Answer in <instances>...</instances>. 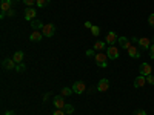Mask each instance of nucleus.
<instances>
[{
  "label": "nucleus",
  "instance_id": "nucleus-4",
  "mask_svg": "<svg viewBox=\"0 0 154 115\" xmlns=\"http://www.w3.org/2000/svg\"><path fill=\"white\" fill-rule=\"evenodd\" d=\"M133 42L139 43L140 48H143V49H149L151 48V42H149V38L143 37V38H137V37H133Z\"/></svg>",
  "mask_w": 154,
  "mask_h": 115
},
{
  "label": "nucleus",
  "instance_id": "nucleus-1",
  "mask_svg": "<svg viewBox=\"0 0 154 115\" xmlns=\"http://www.w3.org/2000/svg\"><path fill=\"white\" fill-rule=\"evenodd\" d=\"M94 60H96V65L100 66V68H106L108 66V55L106 54L99 52V54L94 55Z\"/></svg>",
  "mask_w": 154,
  "mask_h": 115
},
{
  "label": "nucleus",
  "instance_id": "nucleus-7",
  "mask_svg": "<svg viewBox=\"0 0 154 115\" xmlns=\"http://www.w3.org/2000/svg\"><path fill=\"white\" fill-rule=\"evenodd\" d=\"M139 71H140V75L148 77V75H151V71H152V68H151V65H149V63H142V65H140V68H139Z\"/></svg>",
  "mask_w": 154,
  "mask_h": 115
},
{
  "label": "nucleus",
  "instance_id": "nucleus-30",
  "mask_svg": "<svg viewBox=\"0 0 154 115\" xmlns=\"http://www.w3.org/2000/svg\"><path fill=\"white\" fill-rule=\"evenodd\" d=\"M134 115H146V112H145V111H140V109H139V111H136V112H134Z\"/></svg>",
  "mask_w": 154,
  "mask_h": 115
},
{
  "label": "nucleus",
  "instance_id": "nucleus-23",
  "mask_svg": "<svg viewBox=\"0 0 154 115\" xmlns=\"http://www.w3.org/2000/svg\"><path fill=\"white\" fill-rule=\"evenodd\" d=\"M91 34L97 37V35L100 34V28H99V26H96V25H93V26H91Z\"/></svg>",
  "mask_w": 154,
  "mask_h": 115
},
{
  "label": "nucleus",
  "instance_id": "nucleus-21",
  "mask_svg": "<svg viewBox=\"0 0 154 115\" xmlns=\"http://www.w3.org/2000/svg\"><path fill=\"white\" fill-rule=\"evenodd\" d=\"M48 3H49V0H35V5L38 8H45Z\"/></svg>",
  "mask_w": 154,
  "mask_h": 115
},
{
  "label": "nucleus",
  "instance_id": "nucleus-24",
  "mask_svg": "<svg viewBox=\"0 0 154 115\" xmlns=\"http://www.w3.org/2000/svg\"><path fill=\"white\" fill-rule=\"evenodd\" d=\"M22 2H23L25 5H26L28 8H32V6H34V3H35V0H22Z\"/></svg>",
  "mask_w": 154,
  "mask_h": 115
},
{
  "label": "nucleus",
  "instance_id": "nucleus-33",
  "mask_svg": "<svg viewBox=\"0 0 154 115\" xmlns=\"http://www.w3.org/2000/svg\"><path fill=\"white\" fill-rule=\"evenodd\" d=\"M152 42H154V37H152Z\"/></svg>",
  "mask_w": 154,
  "mask_h": 115
},
{
  "label": "nucleus",
  "instance_id": "nucleus-25",
  "mask_svg": "<svg viewBox=\"0 0 154 115\" xmlns=\"http://www.w3.org/2000/svg\"><path fill=\"white\" fill-rule=\"evenodd\" d=\"M16 71H17V72H23V71H25V65H23V63H17Z\"/></svg>",
  "mask_w": 154,
  "mask_h": 115
},
{
  "label": "nucleus",
  "instance_id": "nucleus-29",
  "mask_svg": "<svg viewBox=\"0 0 154 115\" xmlns=\"http://www.w3.org/2000/svg\"><path fill=\"white\" fill-rule=\"evenodd\" d=\"M149 57L151 58H154V43L151 45V48H149Z\"/></svg>",
  "mask_w": 154,
  "mask_h": 115
},
{
  "label": "nucleus",
  "instance_id": "nucleus-27",
  "mask_svg": "<svg viewBox=\"0 0 154 115\" xmlns=\"http://www.w3.org/2000/svg\"><path fill=\"white\" fill-rule=\"evenodd\" d=\"M146 83H149V84H154V75H152V74L146 77Z\"/></svg>",
  "mask_w": 154,
  "mask_h": 115
},
{
  "label": "nucleus",
  "instance_id": "nucleus-16",
  "mask_svg": "<svg viewBox=\"0 0 154 115\" xmlns=\"http://www.w3.org/2000/svg\"><path fill=\"white\" fill-rule=\"evenodd\" d=\"M145 83H146V77L139 75L137 78L134 80V87H142V86H145Z\"/></svg>",
  "mask_w": 154,
  "mask_h": 115
},
{
  "label": "nucleus",
  "instance_id": "nucleus-9",
  "mask_svg": "<svg viewBox=\"0 0 154 115\" xmlns=\"http://www.w3.org/2000/svg\"><path fill=\"white\" fill-rule=\"evenodd\" d=\"M85 89H86V86H85L83 81H75V83L72 84V91H74V94H83V92H85Z\"/></svg>",
  "mask_w": 154,
  "mask_h": 115
},
{
  "label": "nucleus",
  "instance_id": "nucleus-8",
  "mask_svg": "<svg viewBox=\"0 0 154 115\" xmlns=\"http://www.w3.org/2000/svg\"><path fill=\"white\" fill-rule=\"evenodd\" d=\"M109 89V81H108V78H102L99 83H97V91L99 92H106Z\"/></svg>",
  "mask_w": 154,
  "mask_h": 115
},
{
  "label": "nucleus",
  "instance_id": "nucleus-13",
  "mask_svg": "<svg viewBox=\"0 0 154 115\" xmlns=\"http://www.w3.org/2000/svg\"><path fill=\"white\" fill-rule=\"evenodd\" d=\"M42 38H43L42 31H32V34L29 35V40H31V42H40Z\"/></svg>",
  "mask_w": 154,
  "mask_h": 115
},
{
  "label": "nucleus",
  "instance_id": "nucleus-19",
  "mask_svg": "<svg viewBox=\"0 0 154 115\" xmlns=\"http://www.w3.org/2000/svg\"><path fill=\"white\" fill-rule=\"evenodd\" d=\"M105 46H106V42H96L94 46H93V49H94V51H99V52H100V51L105 49Z\"/></svg>",
  "mask_w": 154,
  "mask_h": 115
},
{
  "label": "nucleus",
  "instance_id": "nucleus-2",
  "mask_svg": "<svg viewBox=\"0 0 154 115\" xmlns=\"http://www.w3.org/2000/svg\"><path fill=\"white\" fill-rule=\"evenodd\" d=\"M42 34L46 35V37H53L56 34V25L54 23H46L42 28Z\"/></svg>",
  "mask_w": 154,
  "mask_h": 115
},
{
  "label": "nucleus",
  "instance_id": "nucleus-15",
  "mask_svg": "<svg viewBox=\"0 0 154 115\" xmlns=\"http://www.w3.org/2000/svg\"><path fill=\"white\" fill-rule=\"evenodd\" d=\"M117 43L120 45V48H123V49H128L131 46V42L128 40L126 37H119V40H117Z\"/></svg>",
  "mask_w": 154,
  "mask_h": 115
},
{
  "label": "nucleus",
  "instance_id": "nucleus-10",
  "mask_svg": "<svg viewBox=\"0 0 154 115\" xmlns=\"http://www.w3.org/2000/svg\"><path fill=\"white\" fill-rule=\"evenodd\" d=\"M53 103L57 109H63L65 108V100H63V95H56L54 100H53Z\"/></svg>",
  "mask_w": 154,
  "mask_h": 115
},
{
  "label": "nucleus",
  "instance_id": "nucleus-32",
  "mask_svg": "<svg viewBox=\"0 0 154 115\" xmlns=\"http://www.w3.org/2000/svg\"><path fill=\"white\" fill-rule=\"evenodd\" d=\"M85 26H86L88 29H91V26H93V25H91V22H85Z\"/></svg>",
  "mask_w": 154,
  "mask_h": 115
},
{
  "label": "nucleus",
  "instance_id": "nucleus-11",
  "mask_svg": "<svg viewBox=\"0 0 154 115\" xmlns=\"http://www.w3.org/2000/svg\"><path fill=\"white\" fill-rule=\"evenodd\" d=\"M126 52H128V55L133 57V58H139L140 57V51L137 49V46H133V45L126 49Z\"/></svg>",
  "mask_w": 154,
  "mask_h": 115
},
{
  "label": "nucleus",
  "instance_id": "nucleus-26",
  "mask_svg": "<svg viewBox=\"0 0 154 115\" xmlns=\"http://www.w3.org/2000/svg\"><path fill=\"white\" fill-rule=\"evenodd\" d=\"M53 115H66V114H65V111H63V109H56L53 112Z\"/></svg>",
  "mask_w": 154,
  "mask_h": 115
},
{
  "label": "nucleus",
  "instance_id": "nucleus-31",
  "mask_svg": "<svg viewBox=\"0 0 154 115\" xmlns=\"http://www.w3.org/2000/svg\"><path fill=\"white\" fill-rule=\"evenodd\" d=\"M5 115H17V114H16L14 111H6V112H5Z\"/></svg>",
  "mask_w": 154,
  "mask_h": 115
},
{
  "label": "nucleus",
  "instance_id": "nucleus-22",
  "mask_svg": "<svg viewBox=\"0 0 154 115\" xmlns=\"http://www.w3.org/2000/svg\"><path fill=\"white\" fill-rule=\"evenodd\" d=\"M63 111H65V114H66V115H69V114H72V112H74V106H72V105H65Z\"/></svg>",
  "mask_w": 154,
  "mask_h": 115
},
{
  "label": "nucleus",
  "instance_id": "nucleus-20",
  "mask_svg": "<svg viewBox=\"0 0 154 115\" xmlns=\"http://www.w3.org/2000/svg\"><path fill=\"white\" fill-rule=\"evenodd\" d=\"M74 91H72V87H63L62 89V92H60V95H63V97H68V95H71Z\"/></svg>",
  "mask_w": 154,
  "mask_h": 115
},
{
  "label": "nucleus",
  "instance_id": "nucleus-3",
  "mask_svg": "<svg viewBox=\"0 0 154 115\" xmlns=\"http://www.w3.org/2000/svg\"><path fill=\"white\" fill-rule=\"evenodd\" d=\"M106 55H108V58H111V60L119 58V55H120L119 48H117V46H108V49H106Z\"/></svg>",
  "mask_w": 154,
  "mask_h": 115
},
{
  "label": "nucleus",
  "instance_id": "nucleus-12",
  "mask_svg": "<svg viewBox=\"0 0 154 115\" xmlns=\"http://www.w3.org/2000/svg\"><path fill=\"white\" fill-rule=\"evenodd\" d=\"M11 5H12V0H2V2H0V9H2L3 14H6L11 9Z\"/></svg>",
  "mask_w": 154,
  "mask_h": 115
},
{
  "label": "nucleus",
  "instance_id": "nucleus-5",
  "mask_svg": "<svg viewBox=\"0 0 154 115\" xmlns=\"http://www.w3.org/2000/svg\"><path fill=\"white\" fill-rule=\"evenodd\" d=\"M117 40H119V37H117V34H116L114 31H109V32L106 34V38H105L106 45H109V46H114L116 43H117Z\"/></svg>",
  "mask_w": 154,
  "mask_h": 115
},
{
  "label": "nucleus",
  "instance_id": "nucleus-6",
  "mask_svg": "<svg viewBox=\"0 0 154 115\" xmlns=\"http://www.w3.org/2000/svg\"><path fill=\"white\" fill-rule=\"evenodd\" d=\"M2 66H3L5 71H12V69H16L17 63L12 60V58H5V60L2 61Z\"/></svg>",
  "mask_w": 154,
  "mask_h": 115
},
{
  "label": "nucleus",
  "instance_id": "nucleus-28",
  "mask_svg": "<svg viewBox=\"0 0 154 115\" xmlns=\"http://www.w3.org/2000/svg\"><path fill=\"white\" fill-rule=\"evenodd\" d=\"M148 22H149V25H151V28H154V14H151V16L148 17Z\"/></svg>",
  "mask_w": 154,
  "mask_h": 115
},
{
  "label": "nucleus",
  "instance_id": "nucleus-18",
  "mask_svg": "<svg viewBox=\"0 0 154 115\" xmlns=\"http://www.w3.org/2000/svg\"><path fill=\"white\" fill-rule=\"evenodd\" d=\"M23 58H25V54L22 52V51H17V52L12 55V60H14L16 63H23Z\"/></svg>",
  "mask_w": 154,
  "mask_h": 115
},
{
  "label": "nucleus",
  "instance_id": "nucleus-17",
  "mask_svg": "<svg viewBox=\"0 0 154 115\" xmlns=\"http://www.w3.org/2000/svg\"><path fill=\"white\" fill-rule=\"evenodd\" d=\"M45 26V25L40 22V20H37V19H34V20H31V28L34 29V31H38V29H42Z\"/></svg>",
  "mask_w": 154,
  "mask_h": 115
},
{
  "label": "nucleus",
  "instance_id": "nucleus-14",
  "mask_svg": "<svg viewBox=\"0 0 154 115\" xmlns=\"http://www.w3.org/2000/svg\"><path fill=\"white\" fill-rule=\"evenodd\" d=\"M35 9L34 8H26V11H25V19L26 20H34L35 19Z\"/></svg>",
  "mask_w": 154,
  "mask_h": 115
}]
</instances>
